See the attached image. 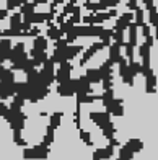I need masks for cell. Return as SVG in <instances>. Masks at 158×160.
Segmentation results:
<instances>
[{
  "mask_svg": "<svg viewBox=\"0 0 158 160\" xmlns=\"http://www.w3.org/2000/svg\"><path fill=\"white\" fill-rule=\"evenodd\" d=\"M52 7L49 2H44V3H38L36 7H33V12L34 13H51Z\"/></svg>",
  "mask_w": 158,
  "mask_h": 160,
  "instance_id": "obj_1",
  "label": "cell"
}]
</instances>
